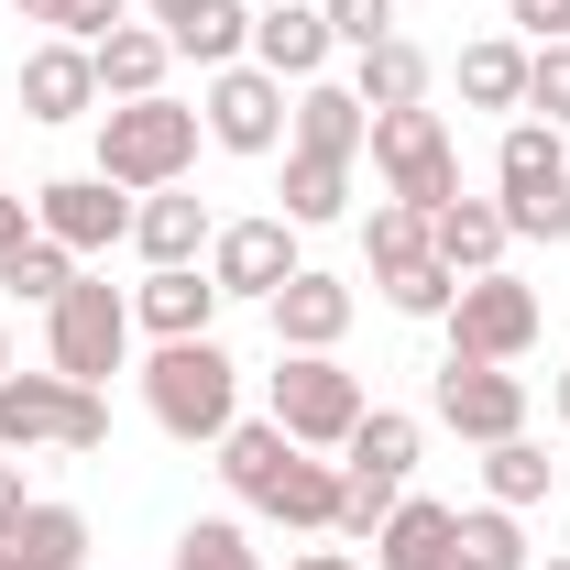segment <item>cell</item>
Segmentation results:
<instances>
[{
	"instance_id": "cell-1",
	"label": "cell",
	"mask_w": 570,
	"mask_h": 570,
	"mask_svg": "<svg viewBox=\"0 0 570 570\" xmlns=\"http://www.w3.org/2000/svg\"><path fill=\"white\" fill-rule=\"evenodd\" d=\"M142 406H154V428L165 439H230V417H242V373H230V352L219 341H154V362H142Z\"/></svg>"
},
{
	"instance_id": "cell-2",
	"label": "cell",
	"mask_w": 570,
	"mask_h": 570,
	"mask_svg": "<svg viewBox=\"0 0 570 570\" xmlns=\"http://www.w3.org/2000/svg\"><path fill=\"white\" fill-rule=\"evenodd\" d=\"M198 132L209 121L187 99H165V88L154 99H121V110H99V176L110 187H176L198 165Z\"/></svg>"
},
{
	"instance_id": "cell-3",
	"label": "cell",
	"mask_w": 570,
	"mask_h": 570,
	"mask_svg": "<svg viewBox=\"0 0 570 570\" xmlns=\"http://www.w3.org/2000/svg\"><path fill=\"white\" fill-rule=\"evenodd\" d=\"M0 450H110V406L99 384H67L56 362L45 373H0Z\"/></svg>"
},
{
	"instance_id": "cell-4",
	"label": "cell",
	"mask_w": 570,
	"mask_h": 570,
	"mask_svg": "<svg viewBox=\"0 0 570 570\" xmlns=\"http://www.w3.org/2000/svg\"><path fill=\"white\" fill-rule=\"evenodd\" d=\"M494 209H504V230L515 242H570V154H560V132L549 121H515L504 132V154H494Z\"/></svg>"
},
{
	"instance_id": "cell-5",
	"label": "cell",
	"mask_w": 570,
	"mask_h": 570,
	"mask_svg": "<svg viewBox=\"0 0 570 570\" xmlns=\"http://www.w3.org/2000/svg\"><path fill=\"white\" fill-rule=\"evenodd\" d=\"M45 352H56V373L67 384H99V373H121V352H132V296L99 275H77L56 307H45Z\"/></svg>"
},
{
	"instance_id": "cell-6",
	"label": "cell",
	"mask_w": 570,
	"mask_h": 570,
	"mask_svg": "<svg viewBox=\"0 0 570 570\" xmlns=\"http://www.w3.org/2000/svg\"><path fill=\"white\" fill-rule=\"evenodd\" d=\"M373 165H384V198H406V209H450L461 198V154H450V132H439V110H373Z\"/></svg>"
},
{
	"instance_id": "cell-7",
	"label": "cell",
	"mask_w": 570,
	"mask_h": 570,
	"mask_svg": "<svg viewBox=\"0 0 570 570\" xmlns=\"http://www.w3.org/2000/svg\"><path fill=\"white\" fill-rule=\"evenodd\" d=\"M275 428L296 450H341L362 428V373H341L330 352H285L275 362Z\"/></svg>"
},
{
	"instance_id": "cell-8",
	"label": "cell",
	"mask_w": 570,
	"mask_h": 570,
	"mask_svg": "<svg viewBox=\"0 0 570 570\" xmlns=\"http://www.w3.org/2000/svg\"><path fill=\"white\" fill-rule=\"evenodd\" d=\"M538 341V285H515L494 264V275H461V296H450V362H515Z\"/></svg>"
},
{
	"instance_id": "cell-9",
	"label": "cell",
	"mask_w": 570,
	"mask_h": 570,
	"mask_svg": "<svg viewBox=\"0 0 570 570\" xmlns=\"http://www.w3.org/2000/svg\"><path fill=\"white\" fill-rule=\"evenodd\" d=\"M428 406L439 428H461V439H527V384L504 373V362H439V384H428Z\"/></svg>"
},
{
	"instance_id": "cell-10",
	"label": "cell",
	"mask_w": 570,
	"mask_h": 570,
	"mask_svg": "<svg viewBox=\"0 0 570 570\" xmlns=\"http://www.w3.org/2000/svg\"><path fill=\"white\" fill-rule=\"evenodd\" d=\"M33 230H45V242H67L77 264H88V253L132 242V198H121V187L88 165V176H56V187H33Z\"/></svg>"
},
{
	"instance_id": "cell-11",
	"label": "cell",
	"mask_w": 570,
	"mask_h": 570,
	"mask_svg": "<svg viewBox=\"0 0 570 570\" xmlns=\"http://www.w3.org/2000/svg\"><path fill=\"white\" fill-rule=\"evenodd\" d=\"M285 275H296V219H219L209 230V285L219 296H264L275 307Z\"/></svg>"
},
{
	"instance_id": "cell-12",
	"label": "cell",
	"mask_w": 570,
	"mask_h": 570,
	"mask_svg": "<svg viewBox=\"0 0 570 570\" xmlns=\"http://www.w3.org/2000/svg\"><path fill=\"white\" fill-rule=\"evenodd\" d=\"M198 121H209L219 154H275V142H285V77H264V67H219Z\"/></svg>"
},
{
	"instance_id": "cell-13",
	"label": "cell",
	"mask_w": 570,
	"mask_h": 570,
	"mask_svg": "<svg viewBox=\"0 0 570 570\" xmlns=\"http://www.w3.org/2000/svg\"><path fill=\"white\" fill-rule=\"evenodd\" d=\"M154 11V33L176 45V56H198V67H242V45H253V11L242 0H142Z\"/></svg>"
},
{
	"instance_id": "cell-14",
	"label": "cell",
	"mask_w": 570,
	"mask_h": 570,
	"mask_svg": "<svg viewBox=\"0 0 570 570\" xmlns=\"http://www.w3.org/2000/svg\"><path fill=\"white\" fill-rule=\"evenodd\" d=\"M341 330H352V285L318 275V264H296L275 285V341L285 352H341Z\"/></svg>"
},
{
	"instance_id": "cell-15",
	"label": "cell",
	"mask_w": 570,
	"mask_h": 570,
	"mask_svg": "<svg viewBox=\"0 0 570 570\" xmlns=\"http://www.w3.org/2000/svg\"><path fill=\"white\" fill-rule=\"evenodd\" d=\"M209 318H219V285L198 264H154L132 285V330H154V341H209Z\"/></svg>"
},
{
	"instance_id": "cell-16",
	"label": "cell",
	"mask_w": 570,
	"mask_h": 570,
	"mask_svg": "<svg viewBox=\"0 0 570 570\" xmlns=\"http://www.w3.org/2000/svg\"><path fill=\"white\" fill-rule=\"evenodd\" d=\"M253 67L307 88V77L330 67V11H318V0H275V11H253Z\"/></svg>"
},
{
	"instance_id": "cell-17",
	"label": "cell",
	"mask_w": 570,
	"mask_h": 570,
	"mask_svg": "<svg viewBox=\"0 0 570 570\" xmlns=\"http://www.w3.org/2000/svg\"><path fill=\"white\" fill-rule=\"evenodd\" d=\"M88 99H99V56H88V45L56 33V45L22 56V110H33V121H88Z\"/></svg>"
},
{
	"instance_id": "cell-18",
	"label": "cell",
	"mask_w": 570,
	"mask_h": 570,
	"mask_svg": "<svg viewBox=\"0 0 570 570\" xmlns=\"http://www.w3.org/2000/svg\"><path fill=\"white\" fill-rule=\"evenodd\" d=\"M253 515H275V527H341V461L285 450L275 472H264V494H253Z\"/></svg>"
},
{
	"instance_id": "cell-19",
	"label": "cell",
	"mask_w": 570,
	"mask_h": 570,
	"mask_svg": "<svg viewBox=\"0 0 570 570\" xmlns=\"http://www.w3.org/2000/svg\"><path fill=\"white\" fill-rule=\"evenodd\" d=\"M504 242H515V230H504L494 198H450V209H428V253H439L450 275H494Z\"/></svg>"
},
{
	"instance_id": "cell-20",
	"label": "cell",
	"mask_w": 570,
	"mask_h": 570,
	"mask_svg": "<svg viewBox=\"0 0 570 570\" xmlns=\"http://www.w3.org/2000/svg\"><path fill=\"white\" fill-rule=\"evenodd\" d=\"M285 132H296V154H341V165H352V154H362V132H373V110H362L352 88L307 77V88H296V110H285Z\"/></svg>"
},
{
	"instance_id": "cell-21",
	"label": "cell",
	"mask_w": 570,
	"mask_h": 570,
	"mask_svg": "<svg viewBox=\"0 0 570 570\" xmlns=\"http://www.w3.org/2000/svg\"><path fill=\"white\" fill-rule=\"evenodd\" d=\"M88 56H99V99H154V88H165V67H176V45H165L154 22H110Z\"/></svg>"
},
{
	"instance_id": "cell-22",
	"label": "cell",
	"mask_w": 570,
	"mask_h": 570,
	"mask_svg": "<svg viewBox=\"0 0 570 570\" xmlns=\"http://www.w3.org/2000/svg\"><path fill=\"white\" fill-rule=\"evenodd\" d=\"M450 504H428V494H406L384 527H373V570H450Z\"/></svg>"
},
{
	"instance_id": "cell-23",
	"label": "cell",
	"mask_w": 570,
	"mask_h": 570,
	"mask_svg": "<svg viewBox=\"0 0 570 570\" xmlns=\"http://www.w3.org/2000/svg\"><path fill=\"white\" fill-rule=\"evenodd\" d=\"M198 242H209V209H198L187 187H142V209H132V253L142 264H198Z\"/></svg>"
},
{
	"instance_id": "cell-24",
	"label": "cell",
	"mask_w": 570,
	"mask_h": 570,
	"mask_svg": "<svg viewBox=\"0 0 570 570\" xmlns=\"http://www.w3.org/2000/svg\"><path fill=\"white\" fill-rule=\"evenodd\" d=\"M341 472H362V483H395V494H406V472H417V417H395V406H362V428L341 439Z\"/></svg>"
},
{
	"instance_id": "cell-25",
	"label": "cell",
	"mask_w": 570,
	"mask_h": 570,
	"mask_svg": "<svg viewBox=\"0 0 570 570\" xmlns=\"http://www.w3.org/2000/svg\"><path fill=\"white\" fill-rule=\"evenodd\" d=\"M0 560L11 570H77L88 560V515L77 504H22V527L0 538Z\"/></svg>"
},
{
	"instance_id": "cell-26",
	"label": "cell",
	"mask_w": 570,
	"mask_h": 570,
	"mask_svg": "<svg viewBox=\"0 0 570 570\" xmlns=\"http://www.w3.org/2000/svg\"><path fill=\"white\" fill-rule=\"evenodd\" d=\"M428 77H439V67H428L417 45H406V33H384V45H362L352 99H362V110H417V99H428Z\"/></svg>"
},
{
	"instance_id": "cell-27",
	"label": "cell",
	"mask_w": 570,
	"mask_h": 570,
	"mask_svg": "<svg viewBox=\"0 0 570 570\" xmlns=\"http://www.w3.org/2000/svg\"><path fill=\"white\" fill-rule=\"evenodd\" d=\"M461 99L472 110H527V45H504V33L461 45Z\"/></svg>"
},
{
	"instance_id": "cell-28",
	"label": "cell",
	"mask_w": 570,
	"mask_h": 570,
	"mask_svg": "<svg viewBox=\"0 0 570 570\" xmlns=\"http://www.w3.org/2000/svg\"><path fill=\"white\" fill-rule=\"evenodd\" d=\"M450 570H538V560H527V527H515L504 504H472V515L450 527Z\"/></svg>"
},
{
	"instance_id": "cell-29",
	"label": "cell",
	"mask_w": 570,
	"mask_h": 570,
	"mask_svg": "<svg viewBox=\"0 0 570 570\" xmlns=\"http://www.w3.org/2000/svg\"><path fill=\"white\" fill-rule=\"evenodd\" d=\"M352 209V165L341 154H285V219L296 230H318V219Z\"/></svg>"
},
{
	"instance_id": "cell-30",
	"label": "cell",
	"mask_w": 570,
	"mask_h": 570,
	"mask_svg": "<svg viewBox=\"0 0 570 570\" xmlns=\"http://www.w3.org/2000/svg\"><path fill=\"white\" fill-rule=\"evenodd\" d=\"M285 450H296V439H285L275 417H230V439H219V483L253 504V494H264V472H275Z\"/></svg>"
},
{
	"instance_id": "cell-31",
	"label": "cell",
	"mask_w": 570,
	"mask_h": 570,
	"mask_svg": "<svg viewBox=\"0 0 570 570\" xmlns=\"http://www.w3.org/2000/svg\"><path fill=\"white\" fill-rule=\"evenodd\" d=\"M0 285H11L22 307H56V296L77 285V253H67V242H45V230H33V242H11V253H0Z\"/></svg>"
},
{
	"instance_id": "cell-32",
	"label": "cell",
	"mask_w": 570,
	"mask_h": 570,
	"mask_svg": "<svg viewBox=\"0 0 570 570\" xmlns=\"http://www.w3.org/2000/svg\"><path fill=\"white\" fill-rule=\"evenodd\" d=\"M362 253H373V285H384V275H406V264H428V209L384 198V209L362 219Z\"/></svg>"
},
{
	"instance_id": "cell-33",
	"label": "cell",
	"mask_w": 570,
	"mask_h": 570,
	"mask_svg": "<svg viewBox=\"0 0 570 570\" xmlns=\"http://www.w3.org/2000/svg\"><path fill=\"white\" fill-rule=\"evenodd\" d=\"M483 483H494L504 515L538 504V494H549V450H538V439H494V450H483Z\"/></svg>"
},
{
	"instance_id": "cell-34",
	"label": "cell",
	"mask_w": 570,
	"mask_h": 570,
	"mask_svg": "<svg viewBox=\"0 0 570 570\" xmlns=\"http://www.w3.org/2000/svg\"><path fill=\"white\" fill-rule=\"evenodd\" d=\"M176 570H264V560H253L242 515H198V527L176 538Z\"/></svg>"
},
{
	"instance_id": "cell-35",
	"label": "cell",
	"mask_w": 570,
	"mask_h": 570,
	"mask_svg": "<svg viewBox=\"0 0 570 570\" xmlns=\"http://www.w3.org/2000/svg\"><path fill=\"white\" fill-rule=\"evenodd\" d=\"M450 296H461V275L428 253V264H406V275H384V307L395 318H450Z\"/></svg>"
},
{
	"instance_id": "cell-36",
	"label": "cell",
	"mask_w": 570,
	"mask_h": 570,
	"mask_svg": "<svg viewBox=\"0 0 570 570\" xmlns=\"http://www.w3.org/2000/svg\"><path fill=\"white\" fill-rule=\"evenodd\" d=\"M11 11H22V22H56L67 45H99V33L121 22V0H11Z\"/></svg>"
},
{
	"instance_id": "cell-37",
	"label": "cell",
	"mask_w": 570,
	"mask_h": 570,
	"mask_svg": "<svg viewBox=\"0 0 570 570\" xmlns=\"http://www.w3.org/2000/svg\"><path fill=\"white\" fill-rule=\"evenodd\" d=\"M527 110H549V132H570V45L527 56Z\"/></svg>"
},
{
	"instance_id": "cell-38",
	"label": "cell",
	"mask_w": 570,
	"mask_h": 570,
	"mask_svg": "<svg viewBox=\"0 0 570 570\" xmlns=\"http://www.w3.org/2000/svg\"><path fill=\"white\" fill-rule=\"evenodd\" d=\"M318 11H330V45H384V33H395V0H318Z\"/></svg>"
},
{
	"instance_id": "cell-39",
	"label": "cell",
	"mask_w": 570,
	"mask_h": 570,
	"mask_svg": "<svg viewBox=\"0 0 570 570\" xmlns=\"http://www.w3.org/2000/svg\"><path fill=\"white\" fill-rule=\"evenodd\" d=\"M395 483H362V472H341V538H373V527H384V515H395Z\"/></svg>"
},
{
	"instance_id": "cell-40",
	"label": "cell",
	"mask_w": 570,
	"mask_h": 570,
	"mask_svg": "<svg viewBox=\"0 0 570 570\" xmlns=\"http://www.w3.org/2000/svg\"><path fill=\"white\" fill-rule=\"evenodd\" d=\"M515 22H538V45H570V0H527Z\"/></svg>"
},
{
	"instance_id": "cell-41",
	"label": "cell",
	"mask_w": 570,
	"mask_h": 570,
	"mask_svg": "<svg viewBox=\"0 0 570 570\" xmlns=\"http://www.w3.org/2000/svg\"><path fill=\"white\" fill-rule=\"evenodd\" d=\"M11 242H33V209H22V198L0 187V253H11Z\"/></svg>"
},
{
	"instance_id": "cell-42",
	"label": "cell",
	"mask_w": 570,
	"mask_h": 570,
	"mask_svg": "<svg viewBox=\"0 0 570 570\" xmlns=\"http://www.w3.org/2000/svg\"><path fill=\"white\" fill-rule=\"evenodd\" d=\"M22 504H33V494H22V472H11V461H0V538H11V527H22Z\"/></svg>"
},
{
	"instance_id": "cell-43",
	"label": "cell",
	"mask_w": 570,
	"mask_h": 570,
	"mask_svg": "<svg viewBox=\"0 0 570 570\" xmlns=\"http://www.w3.org/2000/svg\"><path fill=\"white\" fill-rule=\"evenodd\" d=\"M296 570H362V560H341V549H307V560H296Z\"/></svg>"
},
{
	"instance_id": "cell-44",
	"label": "cell",
	"mask_w": 570,
	"mask_h": 570,
	"mask_svg": "<svg viewBox=\"0 0 570 570\" xmlns=\"http://www.w3.org/2000/svg\"><path fill=\"white\" fill-rule=\"evenodd\" d=\"M549 406H560V428H570V373H560V395H549Z\"/></svg>"
},
{
	"instance_id": "cell-45",
	"label": "cell",
	"mask_w": 570,
	"mask_h": 570,
	"mask_svg": "<svg viewBox=\"0 0 570 570\" xmlns=\"http://www.w3.org/2000/svg\"><path fill=\"white\" fill-rule=\"evenodd\" d=\"M0 373H11V330H0Z\"/></svg>"
},
{
	"instance_id": "cell-46",
	"label": "cell",
	"mask_w": 570,
	"mask_h": 570,
	"mask_svg": "<svg viewBox=\"0 0 570 570\" xmlns=\"http://www.w3.org/2000/svg\"><path fill=\"white\" fill-rule=\"evenodd\" d=\"M538 570H570V549H560V560H538Z\"/></svg>"
},
{
	"instance_id": "cell-47",
	"label": "cell",
	"mask_w": 570,
	"mask_h": 570,
	"mask_svg": "<svg viewBox=\"0 0 570 570\" xmlns=\"http://www.w3.org/2000/svg\"><path fill=\"white\" fill-rule=\"evenodd\" d=\"M560 494H570V461H560Z\"/></svg>"
},
{
	"instance_id": "cell-48",
	"label": "cell",
	"mask_w": 570,
	"mask_h": 570,
	"mask_svg": "<svg viewBox=\"0 0 570 570\" xmlns=\"http://www.w3.org/2000/svg\"><path fill=\"white\" fill-rule=\"evenodd\" d=\"M504 11H527V0H504Z\"/></svg>"
},
{
	"instance_id": "cell-49",
	"label": "cell",
	"mask_w": 570,
	"mask_h": 570,
	"mask_svg": "<svg viewBox=\"0 0 570 570\" xmlns=\"http://www.w3.org/2000/svg\"><path fill=\"white\" fill-rule=\"evenodd\" d=\"M0 570H11V560H0Z\"/></svg>"
}]
</instances>
